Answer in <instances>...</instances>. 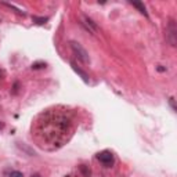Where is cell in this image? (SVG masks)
<instances>
[{"label":"cell","mask_w":177,"mask_h":177,"mask_svg":"<svg viewBox=\"0 0 177 177\" xmlns=\"http://www.w3.org/2000/svg\"><path fill=\"white\" fill-rule=\"evenodd\" d=\"M158 71H159V72H163V71H166V68H163V66L162 65H159V66H158Z\"/></svg>","instance_id":"obj_12"},{"label":"cell","mask_w":177,"mask_h":177,"mask_svg":"<svg viewBox=\"0 0 177 177\" xmlns=\"http://www.w3.org/2000/svg\"><path fill=\"white\" fill-rule=\"evenodd\" d=\"M83 21H85L83 24L86 25V28H87L91 33H97V32H98V26H97V24L91 18H88L87 15H83Z\"/></svg>","instance_id":"obj_4"},{"label":"cell","mask_w":177,"mask_h":177,"mask_svg":"<svg viewBox=\"0 0 177 177\" xmlns=\"http://www.w3.org/2000/svg\"><path fill=\"white\" fill-rule=\"evenodd\" d=\"M43 66H46L44 62H36L32 65V69H39V68H43Z\"/></svg>","instance_id":"obj_7"},{"label":"cell","mask_w":177,"mask_h":177,"mask_svg":"<svg viewBox=\"0 0 177 177\" xmlns=\"http://www.w3.org/2000/svg\"><path fill=\"white\" fill-rule=\"evenodd\" d=\"M71 66H72V69H73V71H75V72H76V73H77V75H79V76H80V77H82V79H83V80H85V82H86V83H88V76H87V73H86V72H83V71H82V69H79V68H77V66H76V65H75V64H73V62H71Z\"/></svg>","instance_id":"obj_6"},{"label":"cell","mask_w":177,"mask_h":177,"mask_svg":"<svg viewBox=\"0 0 177 177\" xmlns=\"http://www.w3.org/2000/svg\"><path fill=\"white\" fill-rule=\"evenodd\" d=\"M0 75H3V72H0Z\"/></svg>","instance_id":"obj_14"},{"label":"cell","mask_w":177,"mask_h":177,"mask_svg":"<svg viewBox=\"0 0 177 177\" xmlns=\"http://www.w3.org/2000/svg\"><path fill=\"white\" fill-rule=\"evenodd\" d=\"M166 40L170 43V46H176L177 43V26H176V22L170 21L166 26Z\"/></svg>","instance_id":"obj_2"},{"label":"cell","mask_w":177,"mask_h":177,"mask_svg":"<svg viewBox=\"0 0 177 177\" xmlns=\"http://www.w3.org/2000/svg\"><path fill=\"white\" fill-rule=\"evenodd\" d=\"M169 102H170V105H171V108H173V111H176V105H174V98H173V97H170Z\"/></svg>","instance_id":"obj_11"},{"label":"cell","mask_w":177,"mask_h":177,"mask_svg":"<svg viewBox=\"0 0 177 177\" xmlns=\"http://www.w3.org/2000/svg\"><path fill=\"white\" fill-rule=\"evenodd\" d=\"M80 169H82V171H83V173H85V176H86V177H88V176H90V170H87V169H86L85 166H82V167H80Z\"/></svg>","instance_id":"obj_10"},{"label":"cell","mask_w":177,"mask_h":177,"mask_svg":"<svg viewBox=\"0 0 177 177\" xmlns=\"http://www.w3.org/2000/svg\"><path fill=\"white\" fill-rule=\"evenodd\" d=\"M33 21H36V24H44V22L47 21V18H33Z\"/></svg>","instance_id":"obj_9"},{"label":"cell","mask_w":177,"mask_h":177,"mask_svg":"<svg viewBox=\"0 0 177 177\" xmlns=\"http://www.w3.org/2000/svg\"><path fill=\"white\" fill-rule=\"evenodd\" d=\"M32 177H41L40 174H32Z\"/></svg>","instance_id":"obj_13"},{"label":"cell","mask_w":177,"mask_h":177,"mask_svg":"<svg viewBox=\"0 0 177 177\" xmlns=\"http://www.w3.org/2000/svg\"><path fill=\"white\" fill-rule=\"evenodd\" d=\"M130 4H132L133 7L137 8L141 14H144L145 17H148V13H147V8H145V6H144V3H141V2H130Z\"/></svg>","instance_id":"obj_5"},{"label":"cell","mask_w":177,"mask_h":177,"mask_svg":"<svg viewBox=\"0 0 177 177\" xmlns=\"http://www.w3.org/2000/svg\"><path fill=\"white\" fill-rule=\"evenodd\" d=\"M71 49H72L73 54L76 55V58L80 61V62L85 64V65H90V62H91L90 55H88L87 50H86L85 47L79 43V41H73V40H72L71 41Z\"/></svg>","instance_id":"obj_1"},{"label":"cell","mask_w":177,"mask_h":177,"mask_svg":"<svg viewBox=\"0 0 177 177\" xmlns=\"http://www.w3.org/2000/svg\"><path fill=\"white\" fill-rule=\"evenodd\" d=\"M8 177H24V174H22L21 171H17V170H15V171H11Z\"/></svg>","instance_id":"obj_8"},{"label":"cell","mask_w":177,"mask_h":177,"mask_svg":"<svg viewBox=\"0 0 177 177\" xmlns=\"http://www.w3.org/2000/svg\"><path fill=\"white\" fill-rule=\"evenodd\" d=\"M97 159L105 166H112L113 165V154L111 151H101L97 154Z\"/></svg>","instance_id":"obj_3"}]
</instances>
